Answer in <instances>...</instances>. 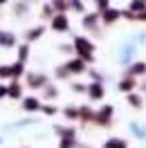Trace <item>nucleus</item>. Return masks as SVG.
<instances>
[{"mask_svg":"<svg viewBox=\"0 0 146 148\" xmlns=\"http://www.w3.org/2000/svg\"><path fill=\"white\" fill-rule=\"evenodd\" d=\"M43 108V101L38 97H23V110L25 112H38Z\"/></svg>","mask_w":146,"mask_h":148,"instance_id":"obj_11","label":"nucleus"},{"mask_svg":"<svg viewBox=\"0 0 146 148\" xmlns=\"http://www.w3.org/2000/svg\"><path fill=\"white\" fill-rule=\"evenodd\" d=\"M0 47H5V49L16 47V36H14V32H5V29H0Z\"/></svg>","mask_w":146,"mask_h":148,"instance_id":"obj_16","label":"nucleus"},{"mask_svg":"<svg viewBox=\"0 0 146 148\" xmlns=\"http://www.w3.org/2000/svg\"><path fill=\"white\" fill-rule=\"evenodd\" d=\"M7 99H11V101H23V85H20L18 81L7 83Z\"/></svg>","mask_w":146,"mask_h":148,"instance_id":"obj_10","label":"nucleus"},{"mask_svg":"<svg viewBox=\"0 0 146 148\" xmlns=\"http://www.w3.org/2000/svg\"><path fill=\"white\" fill-rule=\"evenodd\" d=\"M85 94L90 97V101H101L106 97V88H103L101 81H90L85 85Z\"/></svg>","mask_w":146,"mask_h":148,"instance_id":"obj_6","label":"nucleus"},{"mask_svg":"<svg viewBox=\"0 0 146 148\" xmlns=\"http://www.w3.org/2000/svg\"><path fill=\"white\" fill-rule=\"evenodd\" d=\"M70 90L76 92V94H83V92H85V85H83V83H70Z\"/></svg>","mask_w":146,"mask_h":148,"instance_id":"obj_30","label":"nucleus"},{"mask_svg":"<svg viewBox=\"0 0 146 148\" xmlns=\"http://www.w3.org/2000/svg\"><path fill=\"white\" fill-rule=\"evenodd\" d=\"M63 117L70 121V123H72V121H79V108H76V106H65L63 108Z\"/></svg>","mask_w":146,"mask_h":148,"instance_id":"obj_20","label":"nucleus"},{"mask_svg":"<svg viewBox=\"0 0 146 148\" xmlns=\"http://www.w3.org/2000/svg\"><path fill=\"white\" fill-rule=\"evenodd\" d=\"M79 121L81 123H94V110L90 106H79Z\"/></svg>","mask_w":146,"mask_h":148,"instance_id":"obj_15","label":"nucleus"},{"mask_svg":"<svg viewBox=\"0 0 146 148\" xmlns=\"http://www.w3.org/2000/svg\"><path fill=\"white\" fill-rule=\"evenodd\" d=\"M70 11H74V14H85V5L79 2V0H72V2H70Z\"/></svg>","mask_w":146,"mask_h":148,"instance_id":"obj_26","label":"nucleus"},{"mask_svg":"<svg viewBox=\"0 0 146 148\" xmlns=\"http://www.w3.org/2000/svg\"><path fill=\"white\" fill-rule=\"evenodd\" d=\"M99 18H101L103 25H115V23L121 18V9H117V7H112V5H110L103 14H99Z\"/></svg>","mask_w":146,"mask_h":148,"instance_id":"obj_8","label":"nucleus"},{"mask_svg":"<svg viewBox=\"0 0 146 148\" xmlns=\"http://www.w3.org/2000/svg\"><path fill=\"white\" fill-rule=\"evenodd\" d=\"M74 54H76V58H81L83 63H94V43H92L88 36H74Z\"/></svg>","mask_w":146,"mask_h":148,"instance_id":"obj_1","label":"nucleus"},{"mask_svg":"<svg viewBox=\"0 0 146 148\" xmlns=\"http://www.w3.org/2000/svg\"><path fill=\"white\" fill-rule=\"evenodd\" d=\"M0 79L11 81V65H0Z\"/></svg>","mask_w":146,"mask_h":148,"instance_id":"obj_28","label":"nucleus"},{"mask_svg":"<svg viewBox=\"0 0 146 148\" xmlns=\"http://www.w3.org/2000/svg\"><path fill=\"white\" fill-rule=\"evenodd\" d=\"M45 25H36V27H29L27 32H25V40H27V45H32L34 40H38V38H43V34H45Z\"/></svg>","mask_w":146,"mask_h":148,"instance_id":"obj_12","label":"nucleus"},{"mask_svg":"<svg viewBox=\"0 0 146 148\" xmlns=\"http://www.w3.org/2000/svg\"><path fill=\"white\" fill-rule=\"evenodd\" d=\"M47 83H50V79L41 72H27L25 74V85L32 88V90H43Z\"/></svg>","mask_w":146,"mask_h":148,"instance_id":"obj_4","label":"nucleus"},{"mask_svg":"<svg viewBox=\"0 0 146 148\" xmlns=\"http://www.w3.org/2000/svg\"><path fill=\"white\" fill-rule=\"evenodd\" d=\"M128 11H130V14H142V11H146V2L144 0H133V2H130V5H128Z\"/></svg>","mask_w":146,"mask_h":148,"instance_id":"obj_23","label":"nucleus"},{"mask_svg":"<svg viewBox=\"0 0 146 148\" xmlns=\"http://www.w3.org/2000/svg\"><path fill=\"white\" fill-rule=\"evenodd\" d=\"M7 99V83H0V101Z\"/></svg>","mask_w":146,"mask_h":148,"instance_id":"obj_33","label":"nucleus"},{"mask_svg":"<svg viewBox=\"0 0 146 148\" xmlns=\"http://www.w3.org/2000/svg\"><path fill=\"white\" fill-rule=\"evenodd\" d=\"M14 9H16V14H20V16H23V14H25V9H27V5H25V2H20V5H14Z\"/></svg>","mask_w":146,"mask_h":148,"instance_id":"obj_32","label":"nucleus"},{"mask_svg":"<svg viewBox=\"0 0 146 148\" xmlns=\"http://www.w3.org/2000/svg\"><path fill=\"white\" fill-rule=\"evenodd\" d=\"M41 110H43V114H45V117H54L56 112H59V108H56V106H52V103H45Z\"/></svg>","mask_w":146,"mask_h":148,"instance_id":"obj_27","label":"nucleus"},{"mask_svg":"<svg viewBox=\"0 0 146 148\" xmlns=\"http://www.w3.org/2000/svg\"><path fill=\"white\" fill-rule=\"evenodd\" d=\"M41 16H43V18H47V20H52V18H54V9H52V2H45V5H43V11H41Z\"/></svg>","mask_w":146,"mask_h":148,"instance_id":"obj_25","label":"nucleus"},{"mask_svg":"<svg viewBox=\"0 0 146 148\" xmlns=\"http://www.w3.org/2000/svg\"><path fill=\"white\" fill-rule=\"evenodd\" d=\"M103 148H128V141L121 137H108L103 141Z\"/></svg>","mask_w":146,"mask_h":148,"instance_id":"obj_19","label":"nucleus"},{"mask_svg":"<svg viewBox=\"0 0 146 148\" xmlns=\"http://www.w3.org/2000/svg\"><path fill=\"white\" fill-rule=\"evenodd\" d=\"M56 76H59V79H63V81H65V79H72V76H70V74H67V70H65V67H63V65H59V67H56Z\"/></svg>","mask_w":146,"mask_h":148,"instance_id":"obj_29","label":"nucleus"},{"mask_svg":"<svg viewBox=\"0 0 146 148\" xmlns=\"http://www.w3.org/2000/svg\"><path fill=\"white\" fill-rule=\"evenodd\" d=\"M50 29L56 32V34H65V32H70V18L63 16V14H54V18L50 20Z\"/></svg>","mask_w":146,"mask_h":148,"instance_id":"obj_5","label":"nucleus"},{"mask_svg":"<svg viewBox=\"0 0 146 148\" xmlns=\"http://www.w3.org/2000/svg\"><path fill=\"white\" fill-rule=\"evenodd\" d=\"M112 114H115V108L110 103H103L99 110H94V123L99 128H108L110 123H112Z\"/></svg>","mask_w":146,"mask_h":148,"instance_id":"obj_3","label":"nucleus"},{"mask_svg":"<svg viewBox=\"0 0 146 148\" xmlns=\"http://www.w3.org/2000/svg\"><path fill=\"white\" fill-rule=\"evenodd\" d=\"M61 52H63V54H72L74 47H72V45H61Z\"/></svg>","mask_w":146,"mask_h":148,"instance_id":"obj_34","label":"nucleus"},{"mask_svg":"<svg viewBox=\"0 0 146 148\" xmlns=\"http://www.w3.org/2000/svg\"><path fill=\"white\" fill-rule=\"evenodd\" d=\"M54 130L61 135L59 148H76V128H72V126H56Z\"/></svg>","mask_w":146,"mask_h":148,"instance_id":"obj_2","label":"nucleus"},{"mask_svg":"<svg viewBox=\"0 0 146 148\" xmlns=\"http://www.w3.org/2000/svg\"><path fill=\"white\" fill-rule=\"evenodd\" d=\"M20 76H25V63H11V81H18Z\"/></svg>","mask_w":146,"mask_h":148,"instance_id":"obj_21","label":"nucleus"},{"mask_svg":"<svg viewBox=\"0 0 146 148\" xmlns=\"http://www.w3.org/2000/svg\"><path fill=\"white\" fill-rule=\"evenodd\" d=\"M94 7L99 9V11H97V14H103V11H106V9H108V7H110V2H106V0H99V2L94 5Z\"/></svg>","mask_w":146,"mask_h":148,"instance_id":"obj_31","label":"nucleus"},{"mask_svg":"<svg viewBox=\"0 0 146 148\" xmlns=\"http://www.w3.org/2000/svg\"><path fill=\"white\" fill-rule=\"evenodd\" d=\"M99 23H101V18H99V14L97 11H85L83 14V18H81V25H83V29H99Z\"/></svg>","mask_w":146,"mask_h":148,"instance_id":"obj_9","label":"nucleus"},{"mask_svg":"<svg viewBox=\"0 0 146 148\" xmlns=\"http://www.w3.org/2000/svg\"><path fill=\"white\" fill-rule=\"evenodd\" d=\"M137 81L135 79H130V76H124L121 81L117 83V88H119V92H126V94H130V92H135V88H137Z\"/></svg>","mask_w":146,"mask_h":148,"instance_id":"obj_14","label":"nucleus"},{"mask_svg":"<svg viewBox=\"0 0 146 148\" xmlns=\"http://www.w3.org/2000/svg\"><path fill=\"white\" fill-rule=\"evenodd\" d=\"M126 101H128V106H130V108H135V110H142V108H144V97H142V94H137V92L126 94Z\"/></svg>","mask_w":146,"mask_h":148,"instance_id":"obj_17","label":"nucleus"},{"mask_svg":"<svg viewBox=\"0 0 146 148\" xmlns=\"http://www.w3.org/2000/svg\"><path fill=\"white\" fill-rule=\"evenodd\" d=\"M144 74H146V63L144 61H135V63L128 65V70H126V76H130V79L144 76Z\"/></svg>","mask_w":146,"mask_h":148,"instance_id":"obj_13","label":"nucleus"},{"mask_svg":"<svg viewBox=\"0 0 146 148\" xmlns=\"http://www.w3.org/2000/svg\"><path fill=\"white\" fill-rule=\"evenodd\" d=\"M52 99H59V88L54 83H47L43 88V97H41V101H52Z\"/></svg>","mask_w":146,"mask_h":148,"instance_id":"obj_18","label":"nucleus"},{"mask_svg":"<svg viewBox=\"0 0 146 148\" xmlns=\"http://www.w3.org/2000/svg\"><path fill=\"white\" fill-rule=\"evenodd\" d=\"M63 67L67 70V74H70V76H72V74H83V72H88V65L83 63L81 58H76V56H74V58H67V61L63 63Z\"/></svg>","mask_w":146,"mask_h":148,"instance_id":"obj_7","label":"nucleus"},{"mask_svg":"<svg viewBox=\"0 0 146 148\" xmlns=\"http://www.w3.org/2000/svg\"><path fill=\"white\" fill-rule=\"evenodd\" d=\"M52 9H54V14H63V16H67L70 2H65V0H54V2H52Z\"/></svg>","mask_w":146,"mask_h":148,"instance_id":"obj_22","label":"nucleus"},{"mask_svg":"<svg viewBox=\"0 0 146 148\" xmlns=\"http://www.w3.org/2000/svg\"><path fill=\"white\" fill-rule=\"evenodd\" d=\"M137 20H142V23H146V11H142V14H137Z\"/></svg>","mask_w":146,"mask_h":148,"instance_id":"obj_35","label":"nucleus"},{"mask_svg":"<svg viewBox=\"0 0 146 148\" xmlns=\"http://www.w3.org/2000/svg\"><path fill=\"white\" fill-rule=\"evenodd\" d=\"M27 58H29V45L23 43V45H18V63H25Z\"/></svg>","mask_w":146,"mask_h":148,"instance_id":"obj_24","label":"nucleus"}]
</instances>
